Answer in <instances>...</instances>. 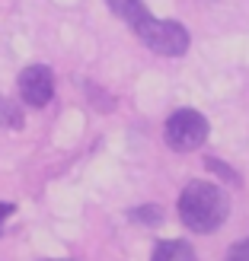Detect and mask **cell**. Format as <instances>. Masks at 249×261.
<instances>
[{
  "label": "cell",
  "instance_id": "30bf717a",
  "mask_svg": "<svg viewBox=\"0 0 249 261\" xmlns=\"http://www.w3.org/2000/svg\"><path fill=\"white\" fill-rule=\"evenodd\" d=\"M224 261H249V239H243V242H237L233 249L227 252V258Z\"/></svg>",
  "mask_w": 249,
  "mask_h": 261
},
{
  "label": "cell",
  "instance_id": "ba28073f",
  "mask_svg": "<svg viewBox=\"0 0 249 261\" xmlns=\"http://www.w3.org/2000/svg\"><path fill=\"white\" fill-rule=\"evenodd\" d=\"M131 220H134V223H144V226H156L163 220V211L156 204H150V207H134V211L128 214Z\"/></svg>",
  "mask_w": 249,
  "mask_h": 261
},
{
  "label": "cell",
  "instance_id": "5b68a950",
  "mask_svg": "<svg viewBox=\"0 0 249 261\" xmlns=\"http://www.w3.org/2000/svg\"><path fill=\"white\" fill-rule=\"evenodd\" d=\"M150 261H198V258H195V249H192L189 242L166 239V242H160L153 249V258Z\"/></svg>",
  "mask_w": 249,
  "mask_h": 261
},
{
  "label": "cell",
  "instance_id": "3957f363",
  "mask_svg": "<svg viewBox=\"0 0 249 261\" xmlns=\"http://www.w3.org/2000/svg\"><path fill=\"white\" fill-rule=\"evenodd\" d=\"M163 137H166V143L176 153H189V150H195V147H201V143H205V137H208V118H205L201 112H195V109H176L166 118Z\"/></svg>",
  "mask_w": 249,
  "mask_h": 261
},
{
  "label": "cell",
  "instance_id": "7c38bea8",
  "mask_svg": "<svg viewBox=\"0 0 249 261\" xmlns=\"http://www.w3.org/2000/svg\"><path fill=\"white\" fill-rule=\"evenodd\" d=\"M45 261H64V258H45Z\"/></svg>",
  "mask_w": 249,
  "mask_h": 261
},
{
  "label": "cell",
  "instance_id": "9c48e42d",
  "mask_svg": "<svg viewBox=\"0 0 249 261\" xmlns=\"http://www.w3.org/2000/svg\"><path fill=\"white\" fill-rule=\"evenodd\" d=\"M205 166H208V169H211V172H217V175H224V178L230 181V185H237V181H240L237 175H233V172H230V166H227V163H220V160H208Z\"/></svg>",
  "mask_w": 249,
  "mask_h": 261
},
{
  "label": "cell",
  "instance_id": "7a4b0ae2",
  "mask_svg": "<svg viewBox=\"0 0 249 261\" xmlns=\"http://www.w3.org/2000/svg\"><path fill=\"white\" fill-rule=\"evenodd\" d=\"M131 29L138 32V38L144 45H147L150 51H156V55H163V58H179V55H186L189 51V32H186V25H179L173 19H156V16H147V19H141L138 25H131Z\"/></svg>",
  "mask_w": 249,
  "mask_h": 261
},
{
  "label": "cell",
  "instance_id": "8fae6325",
  "mask_svg": "<svg viewBox=\"0 0 249 261\" xmlns=\"http://www.w3.org/2000/svg\"><path fill=\"white\" fill-rule=\"evenodd\" d=\"M13 211H16V207H13V204L0 201V232H4V223H7V217H13Z\"/></svg>",
  "mask_w": 249,
  "mask_h": 261
},
{
  "label": "cell",
  "instance_id": "6da1fadb",
  "mask_svg": "<svg viewBox=\"0 0 249 261\" xmlns=\"http://www.w3.org/2000/svg\"><path fill=\"white\" fill-rule=\"evenodd\" d=\"M227 194L211 181H189L179 194V220L192 232H214L227 220Z\"/></svg>",
  "mask_w": 249,
  "mask_h": 261
},
{
  "label": "cell",
  "instance_id": "277c9868",
  "mask_svg": "<svg viewBox=\"0 0 249 261\" xmlns=\"http://www.w3.org/2000/svg\"><path fill=\"white\" fill-rule=\"evenodd\" d=\"M16 86H19V99L32 109H45L51 102V96H55V76H51V70L45 64H29L19 73Z\"/></svg>",
  "mask_w": 249,
  "mask_h": 261
},
{
  "label": "cell",
  "instance_id": "52a82bcc",
  "mask_svg": "<svg viewBox=\"0 0 249 261\" xmlns=\"http://www.w3.org/2000/svg\"><path fill=\"white\" fill-rule=\"evenodd\" d=\"M0 124H4V127H22L19 106H13V102L4 99V96H0Z\"/></svg>",
  "mask_w": 249,
  "mask_h": 261
},
{
  "label": "cell",
  "instance_id": "8992f818",
  "mask_svg": "<svg viewBox=\"0 0 249 261\" xmlns=\"http://www.w3.org/2000/svg\"><path fill=\"white\" fill-rule=\"evenodd\" d=\"M109 4V10L115 13V16H122L128 25H138L141 19H147L150 13H147V7L141 4V0H106Z\"/></svg>",
  "mask_w": 249,
  "mask_h": 261
}]
</instances>
